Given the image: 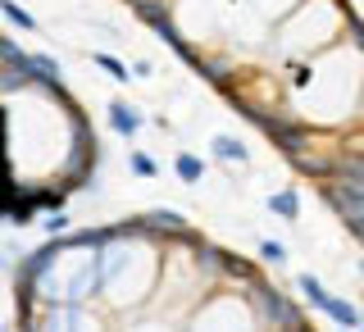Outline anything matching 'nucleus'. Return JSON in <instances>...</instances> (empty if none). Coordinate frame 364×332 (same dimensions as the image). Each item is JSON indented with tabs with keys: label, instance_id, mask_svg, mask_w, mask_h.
Instances as JSON below:
<instances>
[{
	"label": "nucleus",
	"instance_id": "obj_1",
	"mask_svg": "<svg viewBox=\"0 0 364 332\" xmlns=\"http://www.w3.org/2000/svg\"><path fill=\"white\" fill-rule=\"evenodd\" d=\"M250 310H255V323L259 328H273V332H287L296 318H305L301 314V305L291 301V296H282L278 287H269V282H259V278H250Z\"/></svg>",
	"mask_w": 364,
	"mask_h": 332
},
{
	"label": "nucleus",
	"instance_id": "obj_2",
	"mask_svg": "<svg viewBox=\"0 0 364 332\" xmlns=\"http://www.w3.org/2000/svg\"><path fill=\"white\" fill-rule=\"evenodd\" d=\"M136 18H141L146 23V28H155L159 32V37H178V32H173V14H168V5H164V0H136Z\"/></svg>",
	"mask_w": 364,
	"mask_h": 332
},
{
	"label": "nucleus",
	"instance_id": "obj_3",
	"mask_svg": "<svg viewBox=\"0 0 364 332\" xmlns=\"http://www.w3.org/2000/svg\"><path fill=\"white\" fill-rule=\"evenodd\" d=\"M296 173L314 178V182H333V155L328 151H301V155H287Z\"/></svg>",
	"mask_w": 364,
	"mask_h": 332
},
{
	"label": "nucleus",
	"instance_id": "obj_4",
	"mask_svg": "<svg viewBox=\"0 0 364 332\" xmlns=\"http://www.w3.org/2000/svg\"><path fill=\"white\" fill-rule=\"evenodd\" d=\"M105 114H109V128L119 132V136H136V132H141V123H146L141 114L128 105V100H109V109H105Z\"/></svg>",
	"mask_w": 364,
	"mask_h": 332
},
{
	"label": "nucleus",
	"instance_id": "obj_5",
	"mask_svg": "<svg viewBox=\"0 0 364 332\" xmlns=\"http://www.w3.org/2000/svg\"><path fill=\"white\" fill-rule=\"evenodd\" d=\"M333 182H364V151H337L333 155Z\"/></svg>",
	"mask_w": 364,
	"mask_h": 332
},
{
	"label": "nucleus",
	"instance_id": "obj_6",
	"mask_svg": "<svg viewBox=\"0 0 364 332\" xmlns=\"http://www.w3.org/2000/svg\"><path fill=\"white\" fill-rule=\"evenodd\" d=\"M196 73H200L210 87L232 91V64H228V60H205V55H200V60H196Z\"/></svg>",
	"mask_w": 364,
	"mask_h": 332
},
{
	"label": "nucleus",
	"instance_id": "obj_7",
	"mask_svg": "<svg viewBox=\"0 0 364 332\" xmlns=\"http://www.w3.org/2000/svg\"><path fill=\"white\" fill-rule=\"evenodd\" d=\"M210 151L219 155V159H228V164H246L250 159V151H246V141H237V136H228V132H219L210 141Z\"/></svg>",
	"mask_w": 364,
	"mask_h": 332
},
{
	"label": "nucleus",
	"instance_id": "obj_8",
	"mask_svg": "<svg viewBox=\"0 0 364 332\" xmlns=\"http://www.w3.org/2000/svg\"><path fill=\"white\" fill-rule=\"evenodd\" d=\"M323 310H328V318H333L337 328H350V332L360 328V310H355L350 301H341V296H328V305H323Z\"/></svg>",
	"mask_w": 364,
	"mask_h": 332
},
{
	"label": "nucleus",
	"instance_id": "obj_9",
	"mask_svg": "<svg viewBox=\"0 0 364 332\" xmlns=\"http://www.w3.org/2000/svg\"><path fill=\"white\" fill-rule=\"evenodd\" d=\"M269 210L278 214V219H296V214H301V196H296V187L273 191V196H269Z\"/></svg>",
	"mask_w": 364,
	"mask_h": 332
},
{
	"label": "nucleus",
	"instance_id": "obj_10",
	"mask_svg": "<svg viewBox=\"0 0 364 332\" xmlns=\"http://www.w3.org/2000/svg\"><path fill=\"white\" fill-rule=\"evenodd\" d=\"M173 168H178V178H182V182H200V178H205V159H200V155H191V151H178Z\"/></svg>",
	"mask_w": 364,
	"mask_h": 332
},
{
	"label": "nucleus",
	"instance_id": "obj_11",
	"mask_svg": "<svg viewBox=\"0 0 364 332\" xmlns=\"http://www.w3.org/2000/svg\"><path fill=\"white\" fill-rule=\"evenodd\" d=\"M91 60H96V68H100V73H109L114 82H132V68L123 64V60H114L109 50H96V55H91Z\"/></svg>",
	"mask_w": 364,
	"mask_h": 332
},
{
	"label": "nucleus",
	"instance_id": "obj_12",
	"mask_svg": "<svg viewBox=\"0 0 364 332\" xmlns=\"http://www.w3.org/2000/svg\"><path fill=\"white\" fill-rule=\"evenodd\" d=\"M296 287H301V291H305V301L318 305V310H323V305H328V296H333V291L323 287V282L314 278V273H301V278H296Z\"/></svg>",
	"mask_w": 364,
	"mask_h": 332
},
{
	"label": "nucleus",
	"instance_id": "obj_13",
	"mask_svg": "<svg viewBox=\"0 0 364 332\" xmlns=\"http://www.w3.org/2000/svg\"><path fill=\"white\" fill-rule=\"evenodd\" d=\"M0 14H5L9 23H14V28H23V32H37V18H32L28 9L18 5V0H0Z\"/></svg>",
	"mask_w": 364,
	"mask_h": 332
},
{
	"label": "nucleus",
	"instance_id": "obj_14",
	"mask_svg": "<svg viewBox=\"0 0 364 332\" xmlns=\"http://www.w3.org/2000/svg\"><path fill=\"white\" fill-rule=\"evenodd\" d=\"M128 168H132L136 178H155V159H151V155H141V151H132V155H128Z\"/></svg>",
	"mask_w": 364,
	"mask_h": 332
},
{
	"label": "nucleus",
	"instance_id": "obj_15",
	"mask_svg": "<svg viewBox=\"0 0 364 332\" xmlns=\"http://www.w3.org/2000/svg\"><path fill=\"white\" fill-rule=\"evenodd\" d=\"M259 255H264L269 264H282V259H287V246L273 242V237H264V242H259Z\"/></svg>",
	"mask_w": 364,
	"mask_h": 332
},
{
	"label": "nucleus",
	"instance_id": "obj_16",
	"mask_svg": "<svg viewBox=\"0 0 364 332\" xmlns=\"http://www.w3.org/2000/svg\"><path fill=\"white\" fill-rule=\"evenodd\" d=\"M68 227H73V219H68V214H60V210H55V214H50V219H46V232H50V237H55V242H60V237L68 232Z\"/></svg>",
	"mask_w": 364,
	"mask_h": 332
},
{
	"label": "nucleus",
	"instance_id": "obj_17",
	"mask_svg": "<svg viewBox=\"0 0 364 332\" xmlns=\"http://www.w3.org/2000/svg\"><path fill=\"white\" fill-rule=\"evenodd\" d=\"M287 332H314V323H305V318H296V323H291Z\"/></svg>",
	"mask_w": 364,
	"mask_h": 332
},
{
	"label": "nucleus",
	"instance_id": "obj_18",
	"mask_svg": "<svg viewBox=\"0 0 364 332\" xmlns=\"http://www.w3.org/2000/svg\"><path fill=\"white\" fill-rule=\"evenodd\" d=\"M360 278H364V259H360Z\"/></svg>",
	"mask_w": 364,
	"mask_h": 332
},
{
	"label": "nucleus",
	"instance_id": "obj_19",
	"mask_svg": "<svg viewBox=\"0 0 364 332\" xmlns=\"http://www.w3.org/2000/svg\"><path fill=\"white\" fill-rule=\"evenodd\" d=\"M360 328H364V310H360Z\"/></svg>",
	"mask_w": 364,
	"mask_h": 332
},
{
	"label": "nucleus",
	"instance_id": "obj_20",
	"mask_svg": "<svg viewBox=\"0 0 364 332\" xmlns=\"http://www.w3.org/2000/svg\"><path fill=\"white\" fill-rule=\"evenodd\" d=\"M337 332H350V328H337Z\"/></svg>",
	"mask_w": 364,
	"mask_h": 332
}]
</instances>
